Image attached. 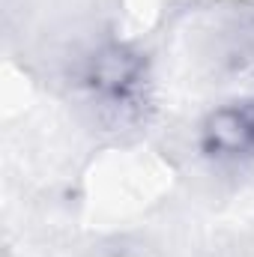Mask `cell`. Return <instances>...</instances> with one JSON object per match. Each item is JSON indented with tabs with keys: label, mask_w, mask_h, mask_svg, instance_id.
Returning <instances> with one entry per match:
<instances>
[{
	"label": "cell",
	"mask_w": 254,
	"mask_h": 257,
	"mask_svg": "<svg viewBox=\"0 0 254 257\" xmlns=\"http://www.w3.org/2000/svg\"><path fill=\"white\" fill-rule=\"evenodd\" d=\"M197 147L218 165H242L254 159V102H224L197 126Z\"/></svg>",
	"instance_id": "obj_2"
},
{
	"label": "cell",
	"mask_w": 254,
	"mask_h": 257,
	"mask_svg": "<svg viewBox=\"0 0 254 257\" xmlns=\"http://www.w3.org/2000/svg\"><path fill=\"white\" fill-rule=\"evenodd\" d=\"M78 87L111 126H135L150 105V66L129 42H105L78 66Z\"/></svg>",
	"instance_id": "obj_1"
}]
</instances>
